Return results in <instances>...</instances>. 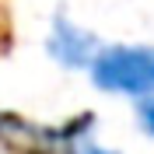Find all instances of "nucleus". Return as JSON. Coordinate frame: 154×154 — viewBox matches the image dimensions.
<instances>
[{
	"label": "nucleus",
	"mask_w": 154,
	"mask_h": 154,
	"mask_svg": "<svg viewBox=\"0 0 154 154\" xmlns=\"http://www.w3.org/2000/svg\"><path fill=\"white\" fill-rule=\"evenodd\" d=\"M67 154H116V151H109V147H98L95 140H77V144L70 147Z\"/></svg>",
	"instance_id": "20e7f679"
},
{
	"label": "nucleus",
	"mask_w": 154,
	"mask_h": 154,
	"mask_svg": "<svg viewBox=\"0 0 154 154\" xmlns=\"http://www.w3.org/2000/svg\"><path fill=\"white\" fill-rule=\"evenodd\" d=\"M46 46H49V56L56 60V63H63V67H70V70L91 67V60L98 56V38L91 32L77 28L74 21L63 18V14L53 21V32H49Z\"/></svg>",
	"instance_id": "f03ea898"
},
{
	"label": "nucleus",
	"mask_w": 154,
	"mask_h": 154,
	"mask_svg": "<svg viewBox=\"0 0 154 154\" xmlns=\"http://www.w3.org/2000/svg\"><path fill=\"white\" fill-rule=\"evenodd\" d=\"M91 81L112 95H154V46H109L91 60Z\"/></svg>",
	"instance_id": "f257e3e1"
},
{
	"label": "nucleus",
	"mask_w": 154,
	"mask_h": 154,
	"mask_svg": "<svg viewBox=\"0 0 154 154\" xmlns=\"http://www.w3.org/2000/svg\"><path fill=\"white\" fill-rule=\"evenodd\" d=\"M137 116H140V126H144L147 133L154 137V95H151V98H144V102L137 105Z\"/></svg>",
	"instance_id": "7ed1b4c3"
}]
</instances>
